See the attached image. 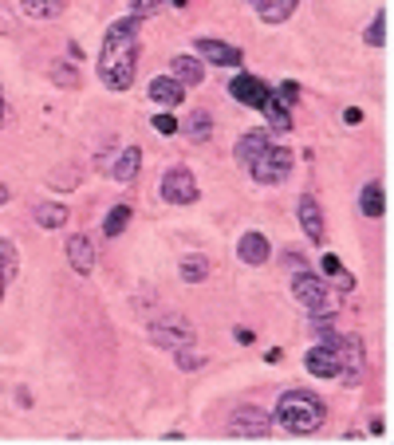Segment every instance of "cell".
<instances>
[{"mask_svg": "<svg viewBox=\"0 0 394 445\" xmlns=\"http://www.w3.org/2000/svg\"><path fill=\"white\" fill-rule=\"evenodd\" d=\"M138 28H142V16H122L107 28L99 47V79L107 83L110 91H130L134 87V75H138Z\"/></svg>", "mask_w": 394, "mask_h": 445, "instance_id": "obj_1", "label": "cell"}, {"mask_svg": "<svg viewBox=\"0 0 394 445\" xmlns=\"http://www.w3.org/2000/svg\"><path fill=\"white\" fill-rule=\"evenodd\" d=\"M328 418L323 402L315 398L312 391H284L280 402H276V414H272V426L288 429V434L303 437V434H315Z\"/></svg>", "mask_w": 394, "mask_h": 445, "instance_id": "obj_2", "label": "cell"}, {"mask_svg": "<svg viewBox=\"0 0 394 445\" xmlns=\"http://www.w3.org/2000/svg\"><path fill=\"white\" fill-rule=\"evenodd\" d=\"M248 178L260 185H280L292 173V150H284V146H276L272 138H268L260 150H253V158L245 162Z\"/></svg>", "mask_w": 394, "mask_h": 445, "instance_id": "obj_3", "label": "cell"}, {"mask_svg": "<svg viewBox=\"0 0 394 445\" xmlns=\"http://www.w3.org/2000/svg\"><path fill=\"white\" fill-rule=\"evenodd\" d=\"M150 343L166 347V351H182V347L197 343V328L185 316H178V311H166V316H158L150 323Z\"/></svg>", "mask_w": 394, "mask_h": 445, "instance_id": "obj_4", "label": "cell"}, {"mask_svg": "<svg viewBox=\"0 0 394 445\" xmlns=\"http://www.w3.org/2000/svg\"><path fill=\"white\" fill-rule=\"evenodd\" d=\"M323 343H328L331 351L340 354V378L347 382V386L363 382V359H359V339H347V335H335V331H328V335H323Z\"/></svg>", "mask_w": 394, "mask_h": 445, "instance_id": "obj_5", "label": "cell"}, {"mask_svg": "<svg viewBox=\"0 0 394 445\" xmlns=\"http://www.w3.org/2000/svg\"><path fill=\"white\" fill-rule=\"evenodd\" d=\"M272 434V414L257 406H241L229 418V437H268Z\"/></svg>", "mask_w": 394, "mask_h": 445, "instance_id": "obj_6", "label": "cell"}, {"mask_svg": "<svg viewBox=\"0 0 394 445\" xmlns=\"http://www.w3.org/2000/svg\"><path fill=\"white\" fill-rule=\"evenodd\" d=\"M292 296L308 311H315V316L328 311V284H323L320 276H312V272H296L292 276Z\"/></svg>", "mask_w": 394, "mask_h": 445, "instance_id": "obj_7", "label": "cell"}, {"mask_svg": "<svg viewBox=\"0 0 394 445\" xmlns=\"http://www.w3.org/2000/svg\"><path fill=\"white\" fill-rule=\"evenodd\" d=\"M162 197L170 201V205H190V201H197V182H193V173L190 170H166L162 173Z\"/></svg>", "mask_w": 394, "mask_h": 445, "instance_id": "obj_8", "label": "cell"}, {"mask_svg": "<svg viewBox=\"0 0 394 445\" xmlns=\"http://www.w3.org/2000/svg\"><path fill=\"white\" fill-rule=\"evenodd\" d=\"M229 95L237 103H245V107H265V99L272 91L265 87V79H257V75H248V71H241V75H233V83H229Z\"/></svg>", "mask_w": 394, "mask_h": 445, "instance_id": "obj_9", "label": "cell"}, {"mask_svg": "<svg viewBox=\"0 0 394 445\" xmlns=\"http://www.w3.org/2000/svg\"><path fill=\"white\" fill-rule=\"evenodd\" d=\"M303 366H308L312 378H340V354L331 351L328 343L312 347V351L303 354Z\"/></svg>", "mask_w": 394, "mask_h": 445, "instance_id": "obj_10", "label": "cell"}, {"mask_svg": "<svg viewBox=\"0 0 394 445\" xmlns=\"http://www.w3.org/2000/svg\"><path fill=\"white\" fill-rule=\"evenodd\" d=\"M193 52H197V59H202V64H221V67H237V64H241V47L221 44V40H197V44H193Z\"/></svg>", "mask_w": 394, "mask_h": 445, "instance_id": "obj_11", "label": "cell"}, {"mask_svg": "<svg viewBox=\"0 0 394 445\" xmlns=\"http://www.w3.org/2000/svg\"><path fill=\"white\" fill-rule=\"evenodd\" d=\"M67 260H71V268L79 276H91L95 272V245H91V236H67Z\"/></svg>", "mask_w": 394, "mask_h": 445, "instance_id": "obj_12", "label": "cell"}, {"mask_svg": "<svg viewBox=\"0 0 394 445\" xmlns=\"http://www.w3.org/2000/svg\"><path fill=\"white\" fill-rule=\"evenodd\" d=\"M300 225H303V233H308L312 245H323V213H320V201H315L312 193L300 197Z\"/></svg>", "mask_w": 394, "mask_h": 445, "instance_id": "obj_13", "label": "cell"}, {"mask_svg": "<svg viewBox=\"0 0 394 445\" xmlns=\"http://www.w3.org/2000/svg\"><path fill=\"white\" fill-rule=\"evenodd\" d=\"M150 99L162 103V107H182L185 87L174 79V75H158V79H150Z\"/></svg>", "mask_w": 394, "mask_h": 445, "instance_id": "obj_14", "label": "cell"}, {"mask_svg": "<svg viewBox=\"0 0 394 445\" xmlns=\"http://www.w3.org/2000/svg\"><path fill=\"white\" fill-rule=\"evenodd\" d=\"M253 12H257L265 24H284L296 8H300V0H248Z\"/></svg>", "mask_w": 394, "mask_h": 445, "instance_id": "obj_15", "label": "cell"}, {"mask_svg": "<svg viewBox=\"0 0 394 445\" xmlns=\"http://www.w3.org/2000/svg\"><path fill=\"white\" fill-rule=\"evenodd\" d=\"M237 256L245 264H265L268 256H272V245H268V236H260V233H245L241 245H237Z\"/></svg>", "mask_w": 394, "mask_h": 445, "instance_id": "obj_16", "label": "cell"}, {"mask_svg": "<svg viewBox=\"0 0 394 445\" xmlns=\"http://www.w3.org/2000/svg\"><path fill=\"white\" fill-rule=\"evenodd\" d=\"M170 71H174V79L182 83V87H197V83L205 79V64H197L193 55H174V59H170Z\"/></svg>", "mask_w": 394, "mask_h": 445, "instance_id": "obj_17", "label": "cell"}, {"mask_svg": "<svg viewBox=\"0 0 394 445\" xmlns=\"http://www.w3.org/2000/svg\"><path fill=\"white\" fill-rule=\"evenodd\" d=\"M288 107H292V103H284L280 95H268L265 107H260V110H265V118H268V127H272L276 134L292 130V110H288Z\"/></svg>", "mask_w": 394, "mask_h": 445, "instance_id": "obj_18", "label": "cell"}, {"mask_svg": "<svg viewBox=\"0 0 394 445\" xmlns=\"http://www.w3.org/2000/svg\"><path fill=\"white\" fill-rule=\"evenodd\" d=\"M138 166H142V150L138 146H127L115 162H110V173L119 178V182H134L138 178Z\"/></svg>", "mask_w": 394, "mask_h": 445, "instance_id": "obj_19", "label": "cell"}, {"mask_svg": "<svg viewBox=\"0 0 394 445\" xmlns=\"http://www.w3.org/2000/svg\"><path fill=\"white\" fill-rule=\"evenodd\" d=\"M67 0H20V12H24L28 20H55L64 16Z\"/></svg>", "mask_w": 394, "mask_h": 445, "instance_id": "obj_20", "label": "cell"}, {"mask_svg": "<svg viewBox=\"0 0 394 445\" xmlns=\"http://www.w3.org/2000/svg\"><path fill=\"white\" fill-rule=\"evenodd\" d=\"M359 209L367 213L371 221H378L386 213V197H383V185L378 182H367L363 185V193H359Z\"/></svg>", "mask_w": 394, "mask_h": 445, "instance_id": "obj_21", "label": "cell"}, {"mask_svg": "<svg viewBox=\"0 0 394 445\" xmlns=\"http://www.w3.org/2000/svg\"><path fill=\"white\" fill-rule=\"evenodd\" d=\"M16 280V245L8 236H0V288Z\"/></svg>", "mask_w": 394, "mask_h": 445, "instance_id": "obj_22", "label": "cell"}, {"mask_svg": "<svg viewBox=\"0 0 394 445\" xmlns=\"http://www.w3.org/2000/svg\"><path fill=\"white\" fill-rule=\"evenodd\" d=\"M185 134H190V142H205V138L213 134V118H209V110H193L190 122H185Z\"/></svg>", "mask_w": 394, "mask_h": 445, "instance_id": "obj_23", "label": "cell"}, {"mask_svg": "<svg viewBox=\"0 0 394 445\" xmlns=\"http://www.w3.org/2000/svg\"><path fill=\"white\" fill-rule=\"evenodd\" d=\"M205 276H209V260H205V256L193 253V256H185V260H182V280L185 284H202Z\"/></svg>", "mask_w": 394, "mask_h": 445, "instance_id": "obj_24", "label": "cell"}, {"mask_svg": "<svg viewBox=\"0 0 394 445\" xmlns=\"http://www.w3.org/2000/svg\"><path fill=\"white\" fill-rule=\"evenodd\" d=\"M130 217H134V213H130V205H115V209L103 217V233H107V236H119L122 229L130 225Z\"/></svg>", "mask_w": 394, "mask_h": 445, "instance_id": "obj_25", "label": "cell"}, {"mask_svg": "<svg viewBox=\"0 0 394 445\" xmlns=\"http://www.w3.org/2000/svg\"><path fill=\"white\" fill-rule=\"evenodd\" d=\"M36 225L64 229L67 225V209H64V205H36Z\"/></svg>", "mask_w": 394, "mask_h": 445, "instance_id": "obj_26", "label": "cell"}, {"mask_svg": "<svg viewBox=\"0 0 394 445\" xmlns=\"http://www.w3.org/2000/svg\"><path fill=\"white\" fill-rule=\"evenodd\" d=\"M265 142H268V134H265V130H253V134H245V138H241V142H237V150H233V158H237V162L245 166L248 158H253V150H260V146H265Z\"/></svg>", "mask_w": 394, "mask_h": 445, "instance_id": "obj_27", "label": "cell"}, {"mask_svg": "<svg viewBox=\"0 0 394 445\" xmlns=\"http://www.w3.org/2000/svg\"><path fill=\"white\" fill-rule=\"evenodd\" d=\"M367 44L371 47L386 44V12H375V20H371V28H367Z\"/></svg>", "mask_w": 394, "mask_h": 445, "instance_id": "obj_28", "label": "cell"}, {"mask_svg": "<svg viewBox=\"0 0 394 445\" xmlns=\"http://www.w3.org/2000/svg\"><path fill=\"white\" fill-rule=\"evenodd\" d=\"M178 366H182V371H202L205 354H197L193 347H182V351H178Z\"/></svg>", "mask_w": 394, "mask_h": 445, "instance_id": "obj_29", "label": "cell"}, {"mask_svg": "<svg viewBox=\"0 0 394 445\" xmlns=\"http://www.w3.org/2000/svg\"><path fill=\"white\" fill-rule=\"evenodd\" d=\"M166 4H170V0H130V12H134V16H154V12H162Z\"/></svg>", "mask_w": 394, "mask_h": 445, "instance_id": "obj_30", "label": "cell"}, {"mask_svg": "<svg viewBox=\"0 0 394 445\" xmlns=\"http://www.w3.org/2000/svg\"><path fill=\"white\" fill-rule=\"evenodd\" d=\"M52 75H55V83H59V87H79V71H75V64H71V67H67V64H55Z\"/></svg>", "mask_w": 394, "mask_h": 445, "instance_id": "obj_31", "label": "cell"}, {"mask_svg": "<svg viewBox=\"0 0 394 445\" xmlns=\"http://www.w3.org/2000/svg\"><path fill=\"white\" fill-rule=\"evenodd\" d=\"M154 130H158V134H178V118L174 115H158L154 118Z\"/></svg>", "mask_w": 394, "mask_h": 445, "instance_id": "obj_32", "label": "cell"}, {"mask_svg": "<svg viewBox=\"0 0 394 445\" xmlns=\"http://www.w3.org/2000/svg\"><path fill=\"white\" fill-rule=\"evenodd\" d=\"M320 268H323L328 276H340V272H343V264L335 260V256H323V260H320Z\"/></svg>", "mask_w": 394, "mask_h": 445, "instance_id": "obj_33", "label": "cell"}, {"mask_svg": "<svg viewBox=\"0 0 394 445\" xmlns=\"http://www.w3.org/2000/svg\"><path fill=\"white\" fill-rule=\"evenodd\" d=\"M296 95H300V87H296L292 79H288V83H280V99H284V103H296Z\"/></svg>", "mask_w": 394, "mask_h": 445, "instance_id": "obj_34", "label": "cell"}, {"mask_svg": "<svg viewBox=\"0 0 394 445\" xmlns=\"http://www.w3.org/2000/svg\"><path fill=\"white\" fill-rule=\"evenodd\" d=\"M343 122H347V127H359V122H363V110H359V107H347V110H343Z\"/></svg>", "mask_w": 394, "mask_h": 445, "instance_id": "obj_35", "label": "cell"}, {"mask_svg": "<svg viewBox=\"0 0 394 445\" xmlns=\"http://www.w3.org/2000/svg\"><path fill=\"white\" fill-rule=\"evenodd\" d=\"M4 201H8V185L0 182V205H4Z\"/></svg>", "mask_w": 394, "mask_h": 445, "instance_id": "obj_36", "label": "cell"}, {"mask_svg": "<svg viewBox=\"0 0 394 445\" xmlns=\"http://www.w3.org/2000/svg\"><path fill=\"white\" fill-rule=\"evenodd\" d=\"M170 4H174V8H185V4H190V0H170Z\"/></svg>", "mask_w": 394, "mask_h": 445, "instance_id": "obj_37", "label": "cell"}, {"mask_svg": "<svg viewBox=\"0 0 394 445\" xmlns=\"http://www.w3.org/2000/svg\"><path fill=\"white\" fill-rule=\"evenodd\" d=\"M0 122H4V91H0Z\"/></svg>", "mask_w": 394, "mask_h": 445, "instance_id": "obj_38", "label": "cell"}, {"mask_svg": "<svg viewBox=\"0 0 394 445\" xmlns=\"http://www.w3.org/2000/svg\"><path fill=\"white\" fill-rule=\"evenodd\" d=\"M0 300H4V288H0Z\"/></svg>", "mask_w": 394, "mask_h": 445, "instance_id": "obj_39", "label": "cell"}]
</instances>
